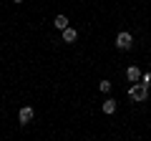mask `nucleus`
<instances>
[{
  "mask_svg": "<svg viewBox=\"0 0 151 141\" xmlns=\"http://www.w3.org/2000/svg\"><path fill=\"white\" fill-rule=\"evenodd\" d=\"M126 78H129L131 83H139L141 81V68H139V65H131V68L126 70Z\"/></svg>",
  "mask_w": 151,
  "mask_h": 141,
  "instance_id": "4",
  "label": "nucleus"
},
{
  "mask_svg": "<svg viewBox=\"0 0 151 141\" xmlns=\"http://www.w3.org/2000/svg\"><path fill=\"white\" fill-rule=\"evenodd\" d=\"M53 25L58 28V30H63V28H68V18H65V15H55V20H53Z\"/></svg>",
  "mask_w": 151,
  "mask_h": 141,
  "instance_id": "6",
  "label": "nucleus"
},
{
  "mask_svg": "<svg viewBox=\"0 0 151 141\" xmlns=\"http://www.w3.org/2000/svg\"><path fill=\"white\" fill-rule=\"evenodd\" d=\"M101 109H103V114H113V111H116V101H113V98H106V103H103Z\"/></svg>",
  "mask_w": 151,
  "mask_h": 141,
  "instance_id": "7",
  "label": "nucleus"
},
{
  "mask_svg": "<svg viewBox=\"0 0 151 141\" xmlns=\"http://www.w3.org/2000/svg\"><path fill=\"white\" fill-rule=\"evenodd\" d=\"M98 88H101L103 93H108V91H111V81H101V83H98Z\"/></svg>",
  "mask_w": 151,
  "mask_h": 141,
  "instance_id": "8",
  "label": "nucleus"
},
{
  "mask_svg": "<svg viewBox=\"0 0 151 141\" xmlns=\"http://www.w3.org/2000/svg\"><path fill=\"white\" fill-rule=\"evenodd\" d=\"M131 45H134V35H131L129 30H124V33H119V35H116V48L129 50Z\"/></svg>",
  "mask_w": 151,
  "mask_h": 141,
  "instance_id": "2",
  "label": "nucleus"
},
{
  "mask_svg": "<svg viewBox=\"0 0 151 141\" xmlns=\"http://www.w3.org/2000/svg\"><path fill=\"white\" fill-rule=\"evenodd\" d=\"M146 96H149V86L146 83H134V86L129 88V98L131 101H136V103H141V101H146Z\"/></svg>",
  "mask_w": 151,
  "mask_h": 141,
  "instance_id": "1",
  "label": "nucleus"
},
{
  "mask_svg": "<svg viewBox=\"0 0 151 141\" xmlns=\"http://www.w3.org/2000/svg\"><path fill=\"white\" fill-rule=\"evenodd\" d=\"M18 119H20V124H23V126L30 124V121H33V109H30V106H23L20 114H18Z\"/></svg>",
  "mask_w": 151,
  "mask_h": 141,
  "instance_id": "3",
  "label": "nucleus"
},
{
  "mask_svg": "<svg viewBox=\"0 0 151 141\" xmlns=\"http://www.w3.org/2000/svg\"><path fill=\"white\" fill-rule=\"evenodd\" d=\"M13 3H23V0H13Z\"/></svg>",
  "mask_w": 151,
  "mask_h": 141,
  "instance_id": "10",
  "label": "nucleus"
},
{
  "mask_svg": "<svg viewBox=\"0 0 151 141\" xmlns=\"http://www.w3.org/2000/svg\"><path fill=\"white\" fill-rule=\"evenodd\" d=\"M141 83H146V86L151 83V73H149V70H146V73H141Z\"/></svg>",
  "mask_w": 151,
  "mask_h": 141,
  "instance_id": "9",
  "label": "nucleus"
},
{
  "mask_svg": "<svg viewBox=\"0 0 151 141\" xmlns=\"http://www.w3.org/2000/svg\"><path fill=\"white\" fill-rule=\"evenodd\" d=\"M63 43H76V38H78V33L73 30V28H63Z\"/></svg>",
  "mask_w": 151,
  "mask_h": 141,
  "instance_id": "5",
  "label": "nucleus"
}]
</instances>
